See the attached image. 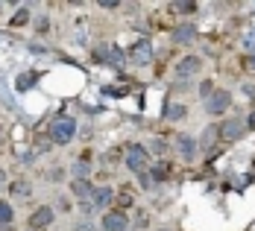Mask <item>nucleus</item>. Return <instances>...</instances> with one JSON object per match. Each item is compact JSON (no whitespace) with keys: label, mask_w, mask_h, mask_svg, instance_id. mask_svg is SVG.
I'll return each mask as SVG.
<instances>
[{"label":"nucleus","mask_w":255,"mask_h":231,"mask_svg":"<svg viewBox=\"0 0 255 231\" xmlns=\"http://www.w3.org/2000/svg\"><path fill=\"white\" fill-rule=\"evenodd\" d=\"M47 135H50L53 144H71L77 138V120L68 117V114H62V117H56L50 123V132Z\"/></svg>","instance_id":"1"},{"label":"nucleus","mask_w":255,"mask_h":231,"mask_svg":"<svg viewBox=\"0 0 255 231\" xmlns=\"http://www.w3.org/2000/svg\"><path fill=\"white\" fill-rule=\"evenodd\" d=\"M127 167L132 173H147V167H150V153H147V147H141V144H129L127 147Z\"/></svg>","instance_id":"2"},{"label":"nucleus","mask_w":255,"mask_h":231,"mask_svg":"<svg viewBox=\"0 0 255 231\" xmlns=\"http://www.w3.org/2000/svg\"><path fill=\"white\" fill-rule=\"evenodd\" d=\"M203 103H205V111L217 117V114H226V111H229L232 94H229V91H223V88H214V94H211L208 100H203Z\"/></svg>","instance_id":"3"},{"label":"nucleus","mask_w":255,"mask_h":231,"mask_svg":"<svg viewBox=\"0 0 255 231\" xmlns=\"http://www.w3.org/2000/svg\"><path fill=\"white\" fill-rule=\"evenodd\" d=\"M127 226H129V217L121 211V208L103 214V229L106 231H127Z\"/></svg>","instance_id":"4"},{"label":"nucleus","mask_w":255,"mask_h":231,"mask_svg":"<svg viewBox=\"0 0 255 231\" xmlns=\"http://www.w3.org/2000/svg\"><path fill=\"white\" fill-rule=\"evenodd\" d=\"M200 71H203V59L200 56H185V59H179V65H176L179 79H188V77H194V74H200Z\"/></svg>","instance_id":"5"},{"label":"nucleus","mask_w":255,"mask_h":231,"mask_svg":"<svg viewBox=\"0 0 255 231\" xmlns=\"http://www.w3.org/2000/svg\"><path fill=\"white\" fill-rule=\"evenodd\" d=\"M53 217H56V211H53L50 205H41L38 211H32V217H29V229L32 231L47 229V226L53 223Z\"/></svg>","instance_id":"6"},{"label":"nucleus","mask_w":255,"mask_h":231,"mask_svg":"<svg viewBox=\"0 0 255 231\" xmlns=\"http://www.w3.org/2000/svg\"><path fill=\"white\" fill-rule=\"evenodd\" d=\"M129 59L135 62V65H150L153 62V47H150V41H135L132 44V50H129Z\"/></svg>","instance_id":"7"},{"label":"nucleus","mask_w":255,"mask_h":231,"mask_svg":"<svg viewBox=\"0 0 255 231\" xmlns=\"http://www.w3.org/2000/svg\"><path fill=\"white\" fill-rule=\"evenodd\" d=\"M241 135H244V120H241V117H232L226 123H220V138L235 141V138H241Z\"/></svg>","instance_id":"8"},{"label":"nucleus","mask_w":255,"mask_h":231,"mask_svg":"<svg viewBox=\"0 0 255 231\" xmlns=\"http://www.w3.org/2000/svg\"><path fill=\"white\" fill-rule=\"evenodd\" d=\"M194 38H197V26L194 24H179L173 29V41L176 44H194Z\"/></svg>","instance_id":"9"},{"label":"nucleus","mask_w":255,"mask_h":231,"mask_svg":"<svg viewBox=\"0 0 255 231\" xmlns=\"http://www.w3.org/2000/svg\"><path fill=\"white\" fill-rule=\"evenodd\" d=\"M71 190H74L79 199L85 202V199H91V196H94V190H97V187L91 184V179H74V181H71Z\"/></svg>","instance_id":"10"},{"label":"nucleus","mask_w":255,"mask_h":231,"mask_svg":"<svg viewBox=\"0 0 255 231\" xmlns=\"http://www.w3.org/2000/svg\"><path fill=\"white\" fill-rule=\"evenodd\" d=\"M176 150H179L182 158H194L197 144H194V138H191V135H179V138H176Z\"/></svg>","instance_id":"11"},{"label":"nucleus","mask_w":255,"mask_h":231,"mask_svg":"<svg viewBox=\"0 0 255 231\" xmlns=\"http://www.w3.org/2000/svg\"><path fill=\"white\" fill-rule=\"evenodd\" d=\"M109 202H112V190H109V187H97V190H94V196H91L94 211H103Z\"/></svg>","instance_id":"12"},{"label":"nucleus","mask_w":255,"mask_h":231,"mask_svg":"<svg viewBox=\"0 0 255 231\" xmlns=\"http://www.w3.org/2000/svg\"><path fill=\"white\" fill-rule=\"evenodd\" d=\"M185 114H188V105H182V103H170L167 108H164V120H170V123L182 120Z\"/></svg>","instance_id":"13"},{"label":"nucleus","mask_w":255,"mask_h":231,"mask_svg":"<svg viewBox=\"0 0 255 231\" xmlns=\"http://www.w3.org/2000/svg\"><path fill=\"white\" fill-rule=\"evenodd\" d=\"M217 138H220V126H208L203 132V141H200V144H203V150H211V147L217 144Z\"/></svg>","instance_id":"14"},{"label":"nucleus","mask_w":255,"mask_h":231,"mask_svg":"<svg viewBox=\"0 0 255 231\" xmlns=\"http://www.w3.org/2000/svg\"><path fill=\"white\" fill-rule=\"evenodd\" d=\"M9 24H12V26H24V24H29V9H26V6H18Z\"/></svg>","instance_id":"15"},{"label":"nucleus","mask_w":255,"mask_h":231,"mask_svg":"<svg viewBox=\"0 0 255 231\" xmlns=\"http://www.w3.org/2000/svg\"><path fill=\"white\" fill-rule=\"evenodd\" d=\"M32 193V187H29V181L26 179H18L12 184V196H29Z\"/></svg>","instance_id":"16"},{"label":"nucleus","mask_w":255,"mask_h":231,"mask_svg":"<svg viewBox=\"0 0 255 231\" xmlns=\"http://www.w3.org/2000/svg\"><path fill=\"white\" fill-rule=\"evenodd\" d=\"M12 217H15V214H12V205H9L6 199H0V226H9Z\"/></svg>","instance_id":"17"},{"label":"nucleus","mask_w":255,"mask_h":231,"mask_svg":"<svg viewBox=\"0 0 255 231\" xmlns=\"http://www.w3.org/2000/svg\"><path fill=\"white\" fill-rule=\"evenodd\" d=\"M15 85H18V91H29V88L35 85V74H21Z\"/></svg>","instance_id":"18"},{"label":"nucleus","mask_w":255,"mask_h":231,"mask_svg":"<svg viewBox=\"0 0 255 231\" xmlns=\"http://www.w3.org/2000/svg\"><path fill=\"white\" fill-rule=\"evenodd\" d=\"M138 187H141V190H153V187H155V179H153V173H150V170L138 176Z\"/></svg>","instance_id":"19"},{"label":"nucleus","mask_w":255,"mask_h":231,"mask_svg":"<svg viewBox=\"0 0 255 231\" xmlns=\"http://www.w3.org/2000/svg\"><path fill=\"white\" fill-rule=\"evenodd\" d=\"M109 65H124V50L121 47H109Z\"/></svg>","instance_id":"20"},{"label":"nucleus","mask_w":255,"mask_h":231,"mask_svg":"<svg viewBox=\"0 0 255 231\" xmlns=\"http://www.w3.org/2000/svg\"><path fill=\"white\" fill-rule=\"evenodd\" d=\"M150 173H153V179H155V181H161L164 176H167V164H155Z\"/></svg>","instance_id":"21"},{"label":"nucleus","mask_w":255,"mask_h":231,"mask_svg":"<svg viewBox=\"0 0 255 231\" xmlns=\"http://www.w3.org/2000/svg\"><path fill=\"white\" fill-rule=\"evenodd\" d=\"M211 94H214V85H211V82H203V85H200V97H203V100H208Z\"/></svg>","instance_id":"22"},{"label":"nucleus","mask_w":255,"mask_h":231,"mask_svg":"<svg viewBox=\"0 0 255 231\" xmlns=\"http://www.w3.org/2000/svg\"><path fill=\"white\" fill-rule=\"evenodd\" d=\"M118 202H121V208L132 205V193H129V190H121V193H118Z\"/></svg>","instance_id":"23"},{"label":"nucleus","mask_w":255,"mask_h":231,"mask_svg":"<svg viewBox=\"0 0 255 231\" xmlns=\"http://www.w3.org/2000/svg\"><path fill=\"white\" fill-rule=\"evenodd\" d=\"M147 223H150V217H147V214H144V211H141V214H138V217H135V226H141V229H144V226H147Z\"/></svg>","instance_id":"24"},{"label":"nucleus","mask_w":255,"mask_h":231,"mask_svg":"<svg viewBox=\"0 0 255 231\" xmlns=\"http://www.w3.org/2000/svg\"><path fill=\"white\" fill-rule=\"evenodd\" d=\"M244 47H247V50H255V32H250V35L244 38Z\"/></svg>","instance_id":"25"},{"label":"nucleus","mask_w":255,"mask_h":231,"mask_svg":"<svg viewBox=\"0 0 255 231\" xmlns=\"http://www.w3.org/2000/svg\"><path fill=\"white\" fill-rule=\"evenodd\" d=\"M47 18H44V15H41V18H38V21H35V29H38V32H44V29H47Z\"/></svg>","instance_id":"26"},{"label":"nucleus","mask_w":255,"mask_h":231,"mask_svg":"<svg viewBox=\"0 0 255 231\" xmlns=\"http://www.w3.org/2000/svg\"><path fill=\"white\" fill-rule=\"evenodd\" d=\"M247 68H253L255 71V56H247Z\"/></svg>","instance_id":"27"},{"label":"nucleus","mask_w":255,"mask_h":231,"mask_svg":"<svg viewBox=\"0 0 255 231\" xmlns=\"http://www.w3.org/2000/svg\"><path fill=\"white\" fill-rule=\"evenodd\" d=\"M3 184H6V173H3V170H0V187H3Z\"/></svg>","instance_id":"28"},{"label":"nucleus","mask_w":255,"mask_h":231,"mask_svg":"<svg viewBox=\"0 0 255 231\" xmlns=\"http://www.w3.org/2000/svg\"><path fill=\"white\" fill-rule=\"evenodd\" d=\"M158 231H170V229H158Z\"/></svg>","instance_id":"29"},{"label":"nucleus","mask_w":255,"mask_h":231,"mask_svg":"<svg viewBox=\"0 0 255 231\" xmlns=\"http://www.w3.org/2000/svg\"><path fill=\"white\" fill-rule=\"evenodd\" d=\"M0 9H3V6H0Z\"/></svg>","instance_id":"30"},{"label":"nucleus","mask_w":255,"mask_h":231,"mask_svg":"<svg viewBox=\"0 0 255 231\" xmlns=\"http://www.w3.org/2000/svg\"><path fill=\"white\" fill-rule=\"evenodd\" d=\"M29 231H32V229H29Z\"/></svg>","instance_id":"31"}]
</instances>
